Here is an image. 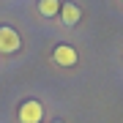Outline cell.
I'll return each instance as SVG.
<instances>
[{
    "label": "cell",
    "mask_w": 123,
    "mask_h": 123,
    "mask_svg": "<svg viewBox=\"0 0 123 123\" xmlns=\"http://www.w3.org/2000/svg\"><path fill=\"white\" fill-rule=\"evenodd\" d=\"M19 47H22V38H19V33L14 30V27L3 25V27H0V52L11 55V52H17Z\"/></svg>",
    "instance_id": "obj_2"
},
{
    "label": "cell",
    "mask_w": 123,
    "mask_h": 123,
    "mask_svg": "<svg viewBox=\"0 0 123 123\" xmlns=\"http://www.w3.org/2000/svg\"><path fill=\"white\" fill-rule=\"evenodd\" d=\"M52 60L57 63V66L68 68V66H74V63H77V49L71 47V44H60V47H55V52H52Z\"/></svg>",
    "instance_id": "obj_3"
},
{
    "label": "cell",
    "mask_w": 123,
    "mask_h": 123,
    "mask_svg": "<svg viewBox=\"0 0 123 123\" xmlns=\"http://www.w3.org/2000/svg\"><path fill=\"white\" fill-rule=\"evenodd\" d=\"M17 118H19V123H41L44 120V107H41V101H36V98L22 101Z\"/></svg>",
    "instance_id": "obj_1"
},
{
    "label": "cell",
    "mask_w": 123,
    "mask_h": 123,
    "mask_svg": "<svg viewBox=\"0 0 123 123\" xmlns=\"http://www.w3.org/2000/svg\"><path fill=\"white\" fill-rule=\"evenodd\" d=\"M79 17H82L79 6H74V3H60V19H63V25H68V27L77 25Z\"/></svg>",
    "instance_id": "obj_4"
},
{
    "label": "cell",
    "mask_w": 123,
    "mask_h": 123,
    "mask_svg": "<svg viewBox=\"0 0 123 123\" xmlns=\"http://www.w3.org/2000/svg\"><path fill=\"white\" fill-rule=\"evenodd\" d=\"M38 14L47 19H52L60 14V0H38Z\"/></svg>",
    "instance_id": "obj_5"
},
{
    "label": "cell",
    "mask_w": 123,
    "mask_h": 123,
    "mask_svg": "<svg viewBox=\"0 0 123 123\" xmlns=\"http://www.w3.org/2000/svg\"><path fill=\"white\" fill-rule=\"evenodd\" d=\"M120 3H123V0H120Z\"/></svg>",
    "instance_id": "obj_6"
}]
</instances>
